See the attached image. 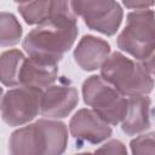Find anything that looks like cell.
<instances>
[{
	"label": "cell",
	"mask_w": 155,
	"mask_h": 155,
	"mask_svg": "<svg viewBox=\"0 0 155 155\" xmlns=\"http://www.w3.org/2000/svg\"><path fill=\"white\" fill-rule=\"evenodd\" d=\"M101 76L125 97L148 96L154 88V79L136 62L119 51L113 52L101 68Z\"/></svg>",
	"instance_id": "2"
},
{
	"label": "cell",
	"mask_w": 155,
	"mask_h": 155,
	"mask_svg": "<svg viewBox=\"0 0 155 155\" xmlns=\"http://www.w3.org/2000/svg\"><path fill=\"white\" fill-rule=\"evenodd\" d=\"M132 155H155V133H142L130 142Z\"/></svg>",
	"instance_id": "17"
},
{
	"label": "cell",
	"mask_w": 155,
	"mask_h": 155,
	"mask_svg": "<svg viewBox=\"0 0 155 155\" xmlns=\"http://www.w3.org/2000/svg\"><path fill=\"white\" fill-rule=\"evenodd\" d=\"M17 10L29 25H40L61 15L73 12L68 1H25L19 2Z\"/></svg>",
	"instance_id": "11"
},
{
	"label": "cell",
	"mask_w": 155,
	"mask_h": 155,
	"mask_svg": "<svg viewBox=\"0 0 155 155\" xmlns=\"http://www.w3.org/2000/svg\"><path fill=\"white\" fill-rule=\"evenodd\" d=\"M76 64L85 71L101 69L110 56V45L107 40L93 35H84L78 42L74 52Z\"/></svg>",
	"instance_id": "9"
},
{
	"label": "cell",
	"mask_w": 155,
	"mask_h": 155,
	"mask_svg": "<svg viewBox=\"0 0 155 155\" xmlns=\"http://www.w3.org/2000/svg\"><path fill=\"white\" fill-rule=\"evenodd\" d=\"M70 6L75 16H80L91 30L107 36L115 35L122 22L124 11L113 0H75L70 1Z\"/></svg>",
	"instance_id": "5"
},
{
	"label": "cell",
	"mask_w": 155,
	"mask_h": 155,
	"mask_svg": "<svg viewBox=\"0 0 155 155\" xmlns=\"http://www.w3.org/2000/svg\"><path fill=\"white\" fill-rule=\"evenodd\" d=\"M93 155H128L126 145L119 139H111L101 145Z\"/></svg>",
	"instance_id": "18"
},
{
	"label": "cell",
	"mask_w": 155,
	"mask_h": 155,
	"mask_svg": "<svg viewBox=\"0 0 155 155\" xmlns=\"http://www.w3.org/2000/svg\"><path fill=\"white\" fill-rule=\"evenodd\" d=\"M23 34L22 25L15 15L8 12L0 13V45L2 47L13 46L19 42Z\"/></svg>",
	"instance_id": "16"
},
{
	"label": "cell",
	"mask_w": 155,
	"mask_h": 155,
	"mask_svg": "<svg viewBox=\"0 0 155 155\" xmlns=\"http://www.w3.org/2000/svg\"><path fill=\"white\" fill-rule=\"evenodd\" d=\"M42 91L18 86L6 91L1 99L2 121L11 126H23L33 121L41 113Z\"/></svg>",
	"instance_id": "6"
},
{
	"label": "cell",
	"mask_w": 155,
	"mask_h": 155,
	"mask_svg": "<svg viewBox=\"0 0 155 155\" xmlns=\"http://www.w3.org/2000/svg\"><path fill=\"white\" fill-rule=\"evenodd\" d=\"M153 115H154V119H155V109L153 110Z\"/></svg>",
	"instance_id": "22"
},
{
	"label": "cell",
	"mask_w": 155,
	"mask_h": 155,
	"mask_svg": "<svg viewBox=\"0 0 155 155\" xmlns=\"http://www.w3.org/2000/svg\"><path fill=\"white\" fill-rule=\"evenodd\" d=\"M127 113L121 122V130L127 136H134L150 128L151 99L148 96L130 97Z\"/></svg>",
	"instance_id": "13"
},
{
	"label": "cell",
	"mask_w": 155,
	"mask_h": 155,
	"mask_svg": "<svg viewBox=\"0 0 155 155\" xmlns=\"http://www.w3.org/2000/svg\"><path fill=\"white\" fill-rule=\"evenodd\" d=\"M58 80V65L45 64L31 58H25L19 73V86L45 91Z\"/></svg>",
	"instance_id": "12"
},
{
	"label": "cell",
	"mask_w": 155,
	"mask_h": 155,
	"mask_svg": "<svg viewBox=\"0 0 155 155\" xmlns=\"http://www.w3.org/2000/svg\"><path fill=\"white\" fill-rule=\"evenodd\" d=\"M79 93L76 87L65 76L58 79L54 84L42 92L41 97V115L45 119H63L67 117L78 105Z\"/></svg>",
	"instance_id": "7"
},
{
	"label": "cell",
	"mask_w": 155,
	"mask_h": 155,
	"mask_svg": "<svg viewBox=\"0 0 155 155\" xmlns=\"http://www.w3.org/2000/svg\"><path fill=\"white\" fill-rule=\"evenodd\" d=\"M36 124L40 126L45 138L44 155H63L68 145V127L64 122L53 119H39Z\"/></svg>",
	"instance_id": "14"
},
{
	"label": "cell",
	"mask_w": 155,
	"mask_h": 155,
	"mask_svg": "<svg viewBox=\"0 0 155 155\" xmlns=\"http://www.w3.org/2000/svg\"><path fill=\"white\" fill-rule=\"evenodd\" d=\"M25 56L17 48L7 50L0 56V79L1 84L6 87L19 86V73L25 61Z\"/></svg>",
	"instance_id": "15"
},
{
	"label": "cell",
	"mask_w": 155,
	"mask_h": 155,
	"mask_svg": "<svg viewBox=\"0 0 155 155\" xmlns=\"http://www.w3.org/2000/svg\"><path fill=\"white\" fill-rule=\"evenodd\" d=\"M140 63H142L143 68L149 73V75L151 78H155V50L153 51V53L147 59H144Z\"/></svg>",
	"instance_id": "20"
},
{
	"label": "cell",
	"mask_w": 155,
	"mask_h": 155,
	"mask_svg": "<svg viewBox=\"0 0 155 155\" xmlns=\"http://www.w3.org/2000/svg\"><path fill=\"white\" fill-rule=\"evenodd\" d=\"M69 131L80 148L85 143L99 144L110 138L113 130L98 114L91 109H79L69 121Z\"/></svg>",
	"instance_id": "8"
},
{
	"label": "cell",
	"mask_w": 155,
	"mask_h": 155,
	"mask_svg": "<svg viewBox=\"0 0 155 155\" xmlns=\"http://www.w3.org/2000/svg\"><path fill=\"white\" fill-rule=\"evenodd\" d=\"M122 5L126 6L127 8H131V10H147V8H150L151 6L155 5L154 1H122Z\"/></svg>",
	"instance_id": "19"
},
{
	"label": "cell",
	"mask_w": 155,
	"mask_h": 155,
	"mask_svg": "<svg viewBox=\"0 0 155 155\" xmlns=\"http://www.w3.org/2000/svg\"><path fill=\"white\" fill-rule=\"evenodd\" d=\"M82 97L85 104L109 125L116 126L126 116L128 99L101 75H91L84 81Z\"/></svg>",
	"instance_id": "4"
},
{
	"label": "cell",
	"mask_w": 155,
	"mask_h": 155,
	"mask_svg": "<svg viewBox=\"0 0 155 155\" xmlns=\"http://www.w3.org/2000/svg\"><path fill=\"white\" fill-rule=\"evenodd\" d=\"M75 155H93L92 153H80V154H75Z\"/></svg>",
	"instance_id": "21"
},
{
	"label": "cell",
	"mask_w": 155,
	"mask_h": 155,
	"mask_svg": "<svg viewBox=\"0 0 155 155\" xmlns=\"http://www.w3.org/2000/svg\"><path fill=\"white\" fill-rule=\"evenodd\" d=\"M116 45L136 61L147 59L155 50V12L151 8L128 12Z\"/></svg>",
	"instance_id": "3"
},
{
	"label": "cell",
	"mask_w": 155,
	"mask_h": 155,
	"mask_svg": "<svg viewBox=\"0 0 155 155\" xmlns=\"http://www.w3.org/2000/svg\"><path fill=\"white\" fill-rule=\"evenodd\" d=\"M45 149L44 133L36 121L17 128L8 139L10 155H44Z\"/></svg>",
	"instance_id": "10"
},
{
	"label": "cell",
	"mask_w": 155,
	"mask_h": 155,
	"mask_svg": "<svg viewBox=\"0 0 155 155\" xmlns=\"http://www.w3.org/2000/svg\"><path fill=\"white\" fill-rule=\"evenodd\" d=\"M78 34L76 16L74 12H69L31 29L23 39L22 47L29 58L58 65L73 47Z\"/></svg>",
	"instance_id": "1"
}]
</instances>
